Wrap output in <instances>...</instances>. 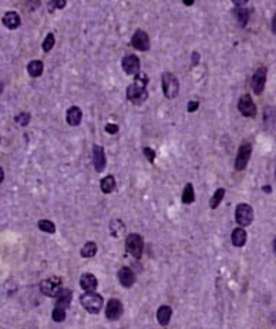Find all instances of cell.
<instances>
[{"label": "cell", "instance_id": "obj_1", "mask_svg": "<svg viewBox=\"0 0 276 329\" xmlns=\"http://www.w3.org/2000/svg\"><path fill=\"white\" fill-rule=\"evenodd\" d=\"M147 84H148V77H147V75L146 73L138 72V73L135 75L134 83L130 84V86L127 87V91H125L127 99L130 100L132 104L135 105L143 104L147 99H148Z\"/></svg>", "mask_w": 276, "mask_h": 329}, {"label": "cell", "instance_id": "obj_2", "mask_svg": "<svg viewBox=\"0 0 276 329\" xmlns=\"http://www.w3.org/2000/svg\"><path fill=\"white\" fill-rule=\"evenodd\" d=\"M80 304L87 312L96 315L100 314V311L102 309L104 299L100 294H96L94 291H91V292H86L80 297Z\"/></svg>", "mask_w": 276, "mask_h": 329}, {"label": "cell", "instance_id": "obj_3", "mask_svg": "<svg viewBox=\"0 0 276 329\" xmlns=\"http://www.w3.org/2000/svg\"><path fill=\"white\" fill-rule=\"evenodd\" d=\"M161 83H162V91L164 96L167 99H175L179 93V81L173 73L165 72L161 77Z\"/></svg>", "mask_w": 276, "mask_h": 329}, {"label": "cell", "instance_id": "obj_4", "mask_svg": "<svg viewBox=\"0 0 276 329\" xmlns=\"http://www.w3.org/2000/svg\"><path fill=\"white\" fill-rule=\"evenodd\" d=\"M125 250L134 258H141L144 251V239L140 234H130L125 239Z\"/></svg>", "mask_w": 276, "mask_h": 329}, {"label": "cell", "instance_id": "obj_5", "mask_svg": "<svg viewBox=\"0 0 276 329\" xmlns=\"http://www.w3.org/2000/svg\"><path fill=\"white\" fill-rule=\"evenodd\" d=\"M235 220L241 227H249L253 221V208L249 204H238L235 209Z\"/></svg>", "mask_w": 276, "mask_h": 329}, {"label": "cell", "instance_id": "obj_6", "mask_svg": "<svg viewBox=\"0 0 276 329\" xmlns=\"http://www.w3.org/2000/svg\"><path fill=\"white\" fill-rule=\"evenodd\" d=\"M251 155H252V144L245 141L244 144H241V147L238 150L236 160H235V170L236 171L245 170L249 160H251Z\"/></svg>", "mask_w": 276, "mask_h": 329}, {"label": "cell", "instance_id": "obj_7", "mask_svg": "<svg viewBox=\"0 0 276 329\" xmlns=\"http://www.w3.org/2000/svg\"><path fill=\"white\" fill-rule=\"evenodd\" d=\"M238 110L244 117H255L256 116V105L253 103L249 94H244L238 101Z\"/></svg>", "mask_w": 276, "mask_h": 329}, {"label": "cell", "instance_id": "obj_8", "mask_svg": "<svg viewBox=\"0 0 276 329\" xmlns=\"http://www.w3.org/2000/svg\"><path fill=\"white\" fill-rule=\"evenodd\" d=\"M61 289V279L60 278H50V279H44L40 284V291L43 292L46 297L50 298H56L57 294Z\"/></svg>", "mask_w": 276, "mask_h": 329}, {"label": "cell", "instance_id": "obj_9", "mask_svg": "<svg viewBox=\"0 0 276 329\" xmlns=\"http://www.w3.org/2000/svg\"><path fill=\"white\" fill-rule=\"evenodd\" d=\"M124 312V306L120 299H110L105 306V316L108 321H118Z\"/></svg>", "mask_w": 276, "mask_h": 329}, {"label": "cell", "instance_id": "obj_10", "mask_svg": "<svg viewBox=\"0 0 276 329\" xmlns=\"http://www.w3.org/2000/svg\"><path fill=\"white\" fill-rule=\"evenodd\" d=\"M131 46L135 49V50H140V51H147L150 50V37L144 30H137L132 37H131Z\"/></svg>", "mask_w": 276, "mask_h": 329}, {"label": "cell", "instance_id": "obj_11", "mask_svg": "<svg viewBox=\"0 0 276 329\" xmlns=\"http://www.w3.org/2000/svg\"><path fill=\"white\" fill-rule=\"evenodd\" d=\"M91 158H93V164H94V168L97 173H101L105 168V164H107V160H105V152H104V149L99 144H94L93 146V150H91Z\"/></svg>", "mask_w": 276, "mask_h": 329}, {"label": "cell", "instance_id": "obj_12", "mask_svg": "<svg viewBox=\"0 0 276 329\" xmlns=\"http://www.w3.org/2000/svg\"><path fill=\"white\" fill-rule=\"evenodd\" d=\"M266 67H259L252 76V90L255 94H262L266 84Z\"/></svg>", "mask_w": 276, "mask_h": 329}, {"label": "cell", "instance_id": "obj_13", "mask_svg": "<svg viewBox=\"0 0 276 329\" xmlns=\"http://www.w3.org/2000/svg\"><path fill=\"white\" fill-rule=\"evenodd\" d=\"M121 66H123V70L124 73L128 76L137 75L140 72V67H141V63H140V59L135 56V54H128L125 56L123 61H121Z\"/></svg>", "mask_w": 276, "mask_h": 329}, {"label": "cell", "instance_id": "obj_14", "mask_svg": "<svg viewBox=\"0 0 276 329\" xmlns=\"http://www.w3.org/2000/svg\"><path fill=\"white\" fill-rule=\"evenodd\" d=\"M118 281L124 288H131L132 285L135 284V274L132 272L131 268L124 267V268L118 271Z\"/></svg>", "mask_w": 276, "mask_h": 329}, {"label": "cell", "instance_id": "obj_15", "mask_svg": "<svg viewBox=\"0 0 276 329\" xmlns=\"http://www.w3.org/2000/svg\"><path fill=\"white\" fill-rule=\"evenodd\" d=\"M81 117H83V113L81 110L77 107V105H72L70 108H67V113H66V121L69 126H78L81 123Z\"/></svg>", "mask_w": 276, "mask_h": 329}, {"label": "cell", "instance_id": "obj_16", "mask_svg": "<svg viewBox=\"0 0 276 329\" xmlns=\"http://www.w3.org/2000/svg\"><path fill=\"white\" fill-rule=\"evenodd\" d=\"M80 286H81V289H84L86 292H91V291H96V289H97L99 281H97V278H96L93 274H84V275H81V278H80Z\"/></svg>", "mask_w": 276, "mask_h": 329}, {"label": "cell", "instance_id": "obj_17", "mask_svg": "<svg viewBox=\"0 0 276 329\" xmlns=\"http://www.w3.org/2000/svg\"><path fill=\"white\" fill-rule=\"evenodd\" d=\"M57 301H56V306L58 308H63V309H67L70 306V302H72V298H73V292L70 289H60V292L57 294Z\"/></svg>", "mask_w": 276, "mask_h": 329}, {"label": "cell", "instance_id": "obj_18", "mask_svg": "<svg viewBox=\"0 0 276 329\" xmlns=\"http://www.w3.org/2000/svg\"><path fill=\"white\" fill-rule=\"evenodd\" d=\"M171 316H173V309L170 305H161L157 311V321L161 327H167L171 321Z\"/></svg>", "mask_w": 276, "mask_h": 329}, {"label": "cell", "instance_id": "obj_19", "mask_svg": "<svg viewBox=\"0 0 276 329\" xmlns=\"http://www.w3.org/2000/svg\"><path fill=\"white\" fill-rule=\"evenodd\" d=\"M231 239H232V244L236 247V248H241L247 244V231L244 229V227H238L232 231V235H231Z\"/></svg>", "mask_w": 276, "mask_h": 329}, {"label": "cell", "instance_id": "obj_20", "mask_svg": "<svg viewBox=\"0 0 276 329\" xmlns=\"http://www.w3.org/2000/svg\"><path fill=\"white\" fill-rule=\"evenodd\" d=\"M1 22H3V25H4L7 29L15 30L20 26V22H22V20H20V16L17 15L16 12H7L6 15L3 16Z\"/></svg>", "mask_w": 276, "mask_h": 329}, {"label": "cell", "instance_id": "obj_21", "mask_svg": "<svg viewBox=\"0 0 276 329\" xmlns=\"http://www.w3.org/2000/svg\"><path fill=\"white\" fill-rule=\"evenodd\" d=\"M233 16H235V19H236V22L241 27H247L248 20H249V10L248 9H245L244 6H239V7L236 6V9L233 10Z\"/></svg>", "mask_w": 276, "mask_h": 329}, {"label": "cell", "instance_id": "obj_22", "mask_svg": "<svg viewBox=\"0 0 276 329\" xmlns=\"http://www.w3.org/2000/svg\"><path fill=\"white\" fill-rule=\"evenodd\" d=\"M44 66L43 63L40 60H33L27 64V73H29L31 77H40L43 75Z\"/></svg>", "mask_w": 276, "mask_h": 329}, {"label": "cell", "instance_id": "obj_23", "mask_svg": "<svg viewBox=\"0 0 276 329\" xmlns=\"http://www.w3.org/2000/svg\"><path fill=\"white\" fill-rule=\"evenodd\" d=\"M100 188L104 194H110L116 190V178L113 176H107L100 181Z\"/></svg>", "mask_w": 276, "mask_h": 329}, {"label": "cell", "instance_id": "obj_24", "mask_svg": "<svg viewBox=\"0 0 276 329\" xmlns=\"http://www.w3.org/2000/svg\"><path fill=\"white\" fill-rule=\"evenodd\" d=\"M110 231H111V235H113L114 238H120V237L124 234L125 227H124V224H123L121 220H113V221L110 223Z\"/></svg>", "mask_w": 276, "mask_h": 329}, {"label": "cell", "instance_id": "obj_25", "mask_svg": "<svg viewBox=\"0 0 276 329\" xmlns=\"http://www.w3.org/2000/svg\"><path fill=\"white\" fill-rule=\"evenodd\" d=\"M195 201V191H194V187H192V184L188 182L185 187H184V191H182V202L184 204H192Z\"/></svg>", "mask_w": 276, "mask_h": 329}, {"label": "cell", "instance_id": "obj_26", "mask_svg": "<svg viewBox=\"0 0 276 329\" xmlns=\"http://www.w3.org/2000/svg\"><path fill=\"white\" fill-rule=\"evenodd\" d=\"M96 254H97V244L93 242V241L86 242V245H84V247L81 248V251H80V255H81L83 258H93Z\"/></svg>", "mask_w": 276, "mask_h": 329}, {"label": "cell", "instance_id": "obj_27", "mask_svg": "<svg viewBox=\"0 0 276 329\" xmlns=\"http://www.w3.org/2000/svg\"><path fill=\"white\" fill-rule=\"evenodd\" d=\"M275 120H276L275 108H272V107H266L265 111H263V123H265V126L269 128L271 126L275 124Z\"/></svg>", "mask_w": 276, "mask_h": 329}, {"label": "cell", "instance_id": "obj_28", "mask_svg": "<svg viewBox=\"0 0 276 329\" xmlns=\"http://www.w3.org/2000/svg\"><path fill=\"white\" fill-rule=\"evenodd\" d=\"M224 197H225V188H218V190L214 193L212 198H211V202H209L211 208L212 209L218 208V205L221 204V201L224 200Z\"/></svg>", "mask_w": 276, "mask_h": 329}, {"label": "cell", "instance_id": "obj_29", "mask_svg": "<svg viewBox=\"0 0 276 329\" xmlns=\"http://www.w3.org/2000/svg\"><path fill=\"white\" fill-rule=\"evenodd\" d=\"M37 227L43 231V232H47V234H54L56 232V225L53 221L50 220H40L37 223Z\"/></svg>", "mask_w": 276, "mask_h": 329}, {"label": "cell", "instance_id": "obj_30", "mask_svg": "<svg viewBox=\"0 0 276 329\" xmlns=\"http://www.w3.org/2000/svg\"><path fill=\"white\" fill-rule=\"evenodd\" d=\"M54 43H56L54 34H53V33H49V34L46 36V39H44V42H43V50H44V51H50V50L53 49Z\"/></svg>", "mask_w": 276, "mask_h": 329}, {"label": "cell", "instance_id": "obj_31", "mask_svg": "<svg viewBox=\"0 0 276 329\" xmlns=\"http://www.w3.org/2000/svg\"><path fill=\"white\" fill-rule=\"evenodd\" d=\"M64 319H66V309L54 306V309H53V321L54 322H63Z\"/></svg>", "mask_w": 276, "mask_h": 329}, {"label": "cell", "instance_id": "obj_32", "mask_svg": "<svg viewBox=\"0 0 276 329\" xmlns=\"http://www.w3.org/2000/svg\"><path fill=\"white\" fill-rule=\"evenodd\" d=\"M66 4H67L66 0H50V10L51 12L53 10H61V9L66 7Z\"/></svg>", "mask_w": 276, "mask_h": 329}, {"label": "cell", "instance_id": "obj_33", "mask_svg": "<svg viewBox=\"0 0 276 329\" xmlns=\"http://www.w3.org/2000/svg\"><path fill=\"white\" fill-rule=\"evenodd\" d=\"M15 120L19 126H27L30 121V114L29 113H20L19 116H16Z\"/></svg>", "mask_w": 276, "mask_h": 329}, {"label": "cell", "instance_id": "obj_34", "mask_svg": "<svg viewBox=\"0 0 276 329\" xmlns=\"http://www.w3.org/2000/svg\"><path fill=\"white\" fill-rule=\"evenodd\" d=\"M144 154H146V158L150 163H154V160H155V151L154 150L150 149V147H146L144 149Z\"/></svg>", "mask_w": 276, "mask_h": 329}, {"label": "cell", "instance_id": "obj_35", "mask_svg": "<svg viewBox=\"0 0 276 329\" xmlns=\"http://www.w3.org/2000/svg\"><path fill=\"white\" fill-rule=\"evenodd\" d=\"M105 131H107L108 134H117V133H118V126L108 123V124L105 126Z\"/></svg>", "mask_w": 276, "mask_h": 329}, {"label": "cell", "instance_id": "obj_36", "mask_svg": "<svg viewBox=\"0 0 276 329\" xmlns=\"http://www.w3.org/2000/svg\"><path fill=\"white\" fill-rule=\"evenodd\" d=\"M198 107H200V101H189L188 107H187V110H188L189 113H194V111H197L198 110Z\"/></svg>", "mask_w": 276, "mask_h": 329}, {"label": "cell", "instance_id": "obj_37", "mask_svg": "<svg viewBox=\"0 0 276 329\" xmlns=\"http://www.w3.org/2000/svg\"><path fill=\"white\" fill-rule=\"evenodd\" d=\"M200 63V53L198 51H194L192 53V66H197Z\"/></svg>", "mask_w": 276, "mask_h": 329}, {"label": "cell", "instance_id": "obj_38", "mask_svg": "<svg viewBox=\"0 0 276 329\" xmlns=\"http://www.w3.org/2000/svg\"><path fill=\"white\" fill-rule=\"evenodd\" d=\"M232 3L235 4V6H238V7H239V6H245V4L248 3V0H232Z\"/></svg>", "mask_w": 276, "mask_h": 329}, {"label": "cell", "instance_id": "obj_39", "mask_svg": "<svg viewBox=\"0 0 276 329\" xmlns=\"http://www.w3.org/2000/svg\"><path fill=\"white\" fill-rule=\"evenodd\" d=\"M272 31L276 34V13L274 16V19H272Z\"/></svg>", "mask_w": 276, "mask_h": 329}, {"label": "cell", "instance_id": "obj_40", "mask_svg": "<svg viewBox=\"0 0 276 329\" xmlns=\"http://www.w3.org/2000/svg\"><path fill=\"white\" fill-rule=\"evenodd\" d=\"M182 1H184L185 6H192V4L195 3V0H182Z\"/></svg>", "mask_w": 276, "mask_h": 329}, {"label": "cell", "instance_id": "obj_41", "mask_svg": "<svg viewBox=\"0 0 276 329\" xmlns=\"http://www.w3.org/2000/svg\"><path fill=\"white\" fill-rule=\"evenodd\" d=\"M3 178H4V173H3V170H1V167H0V184H1Z\"/></svg>", "mask_w": 276, "mask_h": 329}, {"label": "cell", "instance_id": "obj_42", "mask_svg": "<svg viewBox=\"0 0 276 329\" xmlns=\"http://www.w3.org/2000/svg\"><path fill=\"white\" fill-rule=\"evenodd\" d=\"M272 245H274V254L276 255V237L275 239H274V244H272Z\"/></svg>", "mask_w": 276, "mask_h": 329}, {"label": "cell", "instance_id": "obj_43", "mask_svg": "<svg viewBox=\"0 0 276 329\" xmlns=\"http://www.w3.org/2000/svg\"><path fill=\"white\" fill-rule=\"evenodd\" d=\"M263 190H265V191H266V193H269V191H271V187H265V188H263Z\"/></svg>", "mask_w": 276, "mask_h": 329}, {"label": "cell", "instance_id": "obj_44", "mask_svg": "<svg viewBox=\"0 0 276 329\" xmlns=\"http://www.w3.org/2000/svg\"><path fill=\"white\" fill-rule=\"evenodd\" d=\"M1 91H3V84L0 83V94H1Z\"/></svg>", "mask_w": 276, "mask_h": 329}]
</instances>
